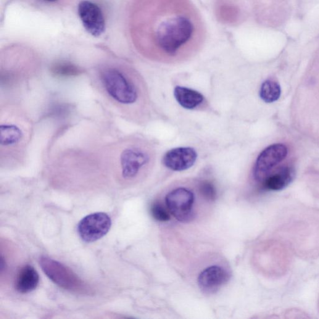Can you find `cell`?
Listing matches in <instances>:
<instances>
[{
  "label": "cell",
  "mask_w": 319,
  "mask_h": 319,
  "mask_svg": "<svg viewBox=\"0 0 319 319\" xmlns=\"http://www.w3.org/2000/svg\"><path fill=\"white\" fill-rule=\"evenodd\" d=\"M99 78L100 86L110 101L135 122L147 123L156 113L146 84L139 76L109 68L100 73Z\"/></svg>",
  "instance_id": "cell-1"
},
{
  "label": "cell",
  "mask_w": 319,
  "mask_h": 319,
  "mask_svg": "<svg viewBox=\"0 0 319 319\" xmlns=\"http://www.w3.org/2000/svg\"><path fill=\"white\" fill-rule=\"evenodd\" d=\"M277 232L292 252L300 257H318V210L300 208L291 211L282 219Z\"/></svg>",
  "instance_id": "cell-2"
},
{
  "label": "cell",
  "mask_w": 319,
  "mask_h": 319,
  "mask_svg": "<svg viewBox=\"0 0 319 319\" xmlns=\"http://www.w3.org/2000/svg\"><path fill=\"white\" fill-rule=\"evenodd\" d=\"M157 152L151 141L135 137L125 142L118 155L117 165L121 176L127 181L143 177L154 168Z\"/></svg>",
  "instance_id": "cell-3"
},
{
  "label": "cell",
  "mask_w": 319,
  "mask_h": 319,
  "mask_svg": "<svg viewBox=\"0 0 319 319\" xmlns=\"http://www.w3.org/2000/svg\"><path fill=\"white\" fill-rule=\"evenodd\" d=\"M193 32L194 26L190 21L179 16L161 23L155 33V39L161 51L168 57H173L189 40Z\"/></svg>",
  "instance_id": "cell-4"
},
{
  "label": "cell",
  "mask_w": 319,
  "mask_h": 319,
  "mask_svg": "<svg viewBox=\"0 0 319 319\" xmlns=\"http://www.w3.org/2000/svg\"><path fill=\"white\" fill-rule=\"evenodd\" d=\"M261 270L270 278H281L288 273L292 263V251L281 239L266 242L259 253Z\"/></svg>",
  "instance_id": "cell-5"
},
{
  "label": "cell",
  "mask_w": 319,
  "mask_h": 319,
  "mask_svg": "<svg viewBox=\"0 0 319 319\" xmlns=\"http://www.w3.org/2000/svg\"><path fill=\"white\" fill-rule=\"evenodd\" d=\"M39 264L43 272L57 286L73 292L84 289L81 279L62 264L46 257H41Z\"/></svg>",
  "instance_id": "cell-6"
},
{
  "label": "cell",
  "mask_w": 319,
  "mask_h": 319,
  "mask_svg": "<svg viewBox=\"0 0 319 319\" xmlns=\"http://www.w3.org/2000/svg\"><path fill=\"white\" fill-rule=\"evenodd\" d=\"M194 192L184 186L173 189L165 197L166 205L171 215L181 223H188L194 218Z\"/></svg>",
  "instance_id": "cell-7"
},
{
  "label": "cell",
  "mask_w": 319,
  "mask_h": 319,
  "mask_svg": "<svg viewBox=\"0 0 319 319\" xmlns=\"http://www.w3.org/2000/svg\"><path fill=\"white\" fill-rule=\"evenodd\" d=\"M288 153L285 145H271L258 155L253 168L254 180L262 185L266 178L276 169V167L286 159Z\"/></svg>",
  "instance_id": "cell-8"
},
{
  "label": "cell",
  "mask_w": 319,
  "mask_h": 319,
  "mask_svg": "<svg viewBox=\"0 0 319 319\" xmlns=\"http://www.w3.org/2000/svg\"><path fill=\"white\" fill-rule=\"evenodd\" d=\"M111 225V219L106 213H95L82 219L78 224V232L84 241L92 242L104 237Z\"/></svg>",
  "instance_id": "cell-9"
},
{
  "label": "cell",
  "mask_w": 319,
  "mask_h": 319,
  "mask_svg": "<svg viewBox=\"0 0 319 319\" xmlns=\"http://www.w3.org/2000/svg\"><path fill=\"white\" fill-rule=\"evenodd\" d=\"M14 117L12 115L10 118H5L0 125V147L6 152H15L22 147L27 136L24 122L20 121L18 115Z\"/></svg>",
  "instance_id": "cell-10"
},
{
  "label": "cell",
  "mask_w": 319,
  "mask_h": 319,
  "mask_svg": "<svg viewBox=\"0 0 319 319\" xmlns=\"http://www.w3.org/2000/svg\"><path fill=\"white\" fill-rule=\"evenodd\" d=\"M79 15L89 33L99 37L104 33L105 23L101 9L91 2L83 1L79 5Z\"/></svg>",
  "instance_id": "cell-11"
},
{
  "label": "cell",
  "mask_w": 319,
  "mask_h": 319,
  "mask_svg": "<svg viewBox=\"0 0 319 319\" xmlns=\"http://www.w3.org/2000/svg\"><path fill=\"white\" fill-rule=\"evenodd\" d=\"M197 157L196 150L192 147H176L165 153L162 163L168 169L182 171L193 167Z\"/></svg>",
  "instance_id": "cell-12"
},
{
  "label": "cell",
  "mask_w": 319,
  "mask_h": 319,
  "mask_svg": "<svg viewBox=\"0 0 319 319\" xmlns=\"http://www.w3.org/2000/svg\"><path fill=\"white\" fill-rule=\"evenodd\" d=\"M229 279V274L225 269L213 266L205 269L200 274L198 283L200 289L206 294H213L218 291Z\"/></svg>",
  "instance_id": "cell-13"
},
{
  "label": "cell",
  "mask_w": 319,
  "mask_h": 319,
  "mask_svg": "<svg viewBox=\"0 0 319 319\" xmlns=\"http://www.w3.org/2000/svg\"><path fill=\"white\" fill-rule=\"evenodd\" d=\"M295 171L289 165L276 168L262 184V188L268 191H280L293 181Z\"/></svg>",
  "instance_id": "cell-14"
},
{
  "label": "cell",
  "mask_w": 319,
  "mask_h": 319,
  "mask_svg": "<svg viewBox=\"0 0 319 319\" xmlns=\"http://www.w3.org/2000/svg\"><path fill=\"white\" fill-rule=\"evenodd\" d=\"M176 102L184 109L195 110L201 107L205 102L204 95L186 87L176 86L173 91Z\"/></svg>",
  "instance_id": "cell-15"
},
{
  "label": "cell",
  "mask_w": 319,
  "mask_h": 319,
  "mask_svg": "<svg viewBox=\"0 0 319 319\" xmlns=\"http://www.w3.org/2000/svg\"><path fill=\"white\" fill-rule=\"evenodd\" d=\"M39 275L33 266H24L18 274L15 287L20 293H28L36 289L39 283Z\"/></svg>",
  "instance_id": "cell-16"
},
{
  "label": "cell",
  "mask_w": 319,
  "mask_h": 319,
  "mask_svg": "<svg viewBox=\"0 0 319 319\" xmlns=\"http://www.w3.org/2000/svg\"><path fill=\"white\" fill-rule=\"evenodd\" d=\"M51 73L55 77L71 78L80 75L83 70L73 63L60 60L55 62L50 68Z\"/></svg>",
  "instance_id": "cell-17"
},
{
  "label": "cell",
  "mask_w": 319,
  "mask_h": 319,
  "mask_svg": "<svg viewBox=\"0 0 319 319\" xmlns=\"http://www.w3.org/2000/svg\"><path fill=\"white\" fill-rule=\"evenodd\" d=\"M281 94V86L276 81L266 80L262 84L260 96L264 102L273 103L278 101Z\"/></svg>",
  "instance_id": "cell-18"
},
{
  "label": "cell",
  "mask_w": 319,
  "mask_h": 319,
  "mask_svg": "<svg viewBox=\"0 0 319 319\" xmlns=\"http://www.w3.org/2000/svg\"><path fill=\"white\" fill-rule=\"evenodd\" d=\"M199 193L208 202H213L217 197V192L214 185L208 180L200 181L198 183Z\"/></svg>",
  "instance_id": "cell-19"
},
{
  "label": "cell",
  "mask_w": 319,
  "mask_h": 319,
  "mask_svg": "<svg viewBox=\"0 0 319 319\" xmlns=\"http://www.w3.org/2000/svg\"><path fill=\"white\" fill-rule=\"evenodd\" d=\"M168 208H166L164 206L161 204L160 203L157 202L153 204L151 208V213L152 217L155 220L161 221V222H165L170 220V214L169 210H167Z\"/></svg>",
  "instance_id": "cell-20"
},
{
  "label": "cell",
  "mask_w": 319,
  "mask_h": 319,
  "mask_svg": "<svg viewBox=\"0 0 319 319\" xmlns=\"http://www.w3.org/2000/svg\"><path fill=\"white\" fill-rule=\"evenodd\" d=\"M46 1H47V2H55V1H57V0H46Z\"/></svg>",
  "instance_id": "cell-21"
}]
</instances>
